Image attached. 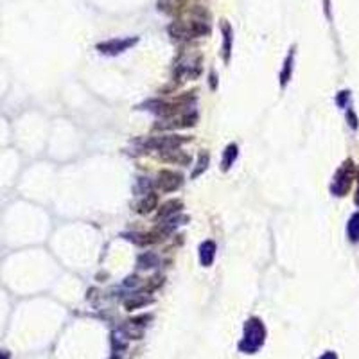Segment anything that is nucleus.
Returning <instances> with one entry per match:
<instances>
[{
    "label": "nucleus",
    "mask_w": 359,
    "mask_h": 359,
    "mask_svg": "<svg viewBox=\"0 0 359 359\" xmlns=\"http://www.w3.org/2000/svg\"><path fill=\"white\" fill-rule=\"evenodd\" d=\"M206 162H208V157H206V155L203 153V155H201V158H199V169H198V171H194V173H192V176L196 178V176H198V174H201L203 171L206 169Z\"/></svg>",
    "instance_id": "12"
},
{
    "label": "nucleus",
    "mask_w": 359,
    "mask_h": 359,
    "mask_svg": "<svg viewBox=\"0 0 359 359\" xmlns=\"http://www.w3.org/2000/svg\"><path fill=\"white\" fill-rule=\"evenodd\" d=\"M135 43H136V38H129V40H112V41H108V43H101L99 49L103 50V52L117 54V52L126 50L128 47L135 45Z\"/></svg>",
    "instance_id": "3"
},
{
    "label": "nucleus",
    "mask_w": 359,
    "mask_h": 359,
    "mask_svg": "<svg viewBox=\"0 0 359 359\" xmlns=\"http://www.w3.org/2000/svg\"><path fill=\"white\" fill-rule=\"evenodd\" d=\"M264 341V327L259 320H250L246 323V330H244V339L241 341V350L244 352H255L257 348Z\"/></svg>",
    "instance_id": "1"
},
{
    "label": "nucleus",
    "mask_w": 359,
    "mask_h": 359,
    "mask_svg": "<svg viewBox=\"0 0 359 359\" xmlns=\"http://www.w3.org/2000/svg\"><path fill=\"white\" fill-rule=\"evenodd\" d=\"M291 61H293V54H289L288 59H285V68H284V74L280 76V83L285 85L289 79V74H291Z\"/></svg>",
    "instance_id": "11"
},
{
    "label": "nucleus",
    "mask_w": 359,
    "mask_h": 359,
    "mask_svg": "<svg viewBox=\"0 0 359 359\" xmlns=\"http://www.w3.org/2000/svg\"><path fill=\"white\" fill-rule=\"evenodd\" d=\"M320 359H338V355H336L334 352H325Z\"/></svg>",
    "instance_id": "13"
},
{
    "label": "nucleus",
    "mask_w": 359,
    "mask_h": 359,
    "mask_svg": "<svg viewBox=\"0 0 359 359\" xmlns=\"http://www.w3.org/2000/svg\"><path fill=\"white\" fill-rule=\"evenodd\" d=\"M214 250H216V246H214V243L212 241H206V243H203V246H201V262L205 266H208L212 262V259H214Z\"/></svg>",
    "instance_id": "5"
},
{
    "label": "nucleus",
    "mask_w": 359,
    "mask_h": 359,
    "mask_svg": "<svg viewBox=\"0 0 359 359\" xmlns=\"http://www.w3.org/2000/svg\"><path fill=\"white\" fill-rule=\"evenodd\" d=\"M182 203L178 201V199H173V201H169V203H165L164 206H162V210H160V218H169L171 214H174V212H178L180 208H182Z\"/></svg>",
    "instance_id": "6"
},
{
    "label": "nucleus",
    "mask_w": 359,
    "mask_h": 359,
    "mask_svg": "<svg viewBox=\"0 0 359 359\" xmlns=\"http://www.w3.org/2000/svg\"><path fill=\"white\" fill-rule=\"evenodd\" d=\"M174 153L176 155H171V151H169L167 155H162V158L167 162H178V164H189L190 162L189 155H183L182 151H176V149H174Z\"/></svg>",
    "instance_id": "7"
},
{
    "label": "nucleus",
    "mask_w": 359,
    "mask_h": 359,
    "mask_svg": "<svg viewBox=\"0 0 359 359\" xmlns=\"http://www.w3.org/2000/svg\"><path fill=\"white\" fill-rule=\"evenodd\" d=\"M237 157V148L236 146H230V148L225 151V158H223V169H228L232 165V162L236 160Z\"/></svg>",
    "instance_id": "10"
},
{
    "label": "nucleus",
    "mask_w": 359,
    "mask_h": 359,
    "mask_svg": "<svg viewBox=\"0 0 359 359\" xmlns=\"http://www.w3.org/2000/svg\"><path fill=\"white\" fill-rule=\"evenodd\" d=\"M182 180H183V178L180 176V174L171 173V171H164V173L160 174L158 185H160L162 190H167V192H171V190H176L178 187L182 185Z\"/></svg>",
    "instance_id": "2"
},
{
    "label": "nucleus",
    "mask_w": 359,
    "mask_h": 359,
    "mask_svg": "<svg viewBox=\"0 0 359 359\" xmlns=\"http://www.w3.org/2000/svg\"><path fill=\"white\" fill-rule=\"evenodd\" d=\"M157 201H158V196L157 194H151L149 196H146L144 199H142L138 205H136V210L138 212H142V214H146V212H149V210H153L155 206H157Z\"/></svg>",
    "instance_id": "4"
},
{
    "label": "nucleus",
    "mask_w": 359,
    "mask_h": 359,
    "mask_svg": "<svg viewBox=\"0 0 359 359\" xmlns=\"http://www.w3.org/2000/svg\"><path fill=\"white\" fill-rule=\"evenodd\" d=\"M348 236H350L352 241L359 239V214H355L350 219V223H348Z\"/></svg>",
    "instance_id": "8"
},
{
    "label": "nucleus",
    "mask_w": 359,
    "mask_h": 359,
    "mask_svg": "<svg viewBox=\"0 0 359 359\" xmlns=\"http://www.w3.org/2000/svg\"><path fill=\"white\" fill-rule=\"evenodd\" d=\"M158 262L157 255H153V253H144V255L138 257V264H140V268H151V266H155Z\"/></svg>",
    "instance_id": "9"
}]
</instances>
